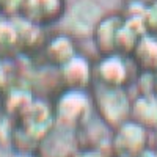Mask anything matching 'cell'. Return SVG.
Segmentation results:
<instances>
[{
  "mask_svg": "<svg viewBox=\"0 0 157 157\" xmlns=\"http://www.w3.org/2000/svg\"><path fill=\"white\" fill-rule=\"evenodd\" d=\"M123 21H124L123 13L118 11H110L102 16V19L99 21L93 32V36H91L99 55L116 52V39L123 25Z\"/></svg>",
  "mask_w": 157,
  "mask_h": 157,
  "instance_id": "cell-9",
  "label": "cell"
},
{
  "mask_svg": "<svg viewBox=\"0 0 157 157\" xmlns=\"http://www.w3.org/2000/svg\"><path fill=\"white\" fill-rule=\"evenodd\" d=\"M90 91L93 98L94 115L105 127L113 130L130 120L132 96L129 93V88H115L94 83Z\"/></svg>",
  "mask_w": 157,
  "mask_h": 157,
  "instance_id": "cell-2",
  "label": "cell"
},
{
  "mask_svg": "<svg viewBox=\"0 0 157 157\" xmlns=\"http://www.w3.org/2000/svg\"><path fill=\"white\" fill-rule=\"evenodd\" d=\"M71 157H110V154L96 146H80Z\"/></svg>",
  "mask_w": 157,
  "mask_h": 157,
  "instance_id": "cell-15",
  "label": "cell"
},
{
  "mask_svg": "<svg viewBox=\"0 0 157 157\" xmlns=\"http://www.w3.org/2000/svg\"><path fill=\"white\" fill-rule=\"evenodd\" d=\"M78 52L77 47V39L72 38L66 32H57L54 35H49L44 41V46L39 54L43 58L54 68H60L69 58H72Z\"/></svg>",
  "mask_w": 157,
  "mask_h": 157,
  "instance_id": "cell-8",
  "label": "cell"
},
{
  "mask_svg": "<svg viewBox=\"0 0 157 157\" xmlns=\"http://www.w3.org/2000/svg\"><path fill=\"white\" fill-rule=\"evenodd\" d=\"M130 58L140 72L154 74L157 71V35L149 32L141 35L130 52Z\"/></svg>",
  "mask_w": 157,
  "mask_h": 157,
  "instance_id": "cell-10",
  "label": "cell"
},
{
  "mask_svg": "<svg viewBox=\"0 0 157 157\" xmlns=\"http://www.w3.org/2000/svg\"><path fill=\"white\" fill-rule=\"evenodd\" d=\"M140 71L130 55L121 52L99 55L94 61V83L115 88H129L135 85Z\"/></svg>",
  "mask_w": 157,
  "mask_h": 157,
  "instance_id": "cell-3",
  "label": "cell"
},
{
  "mask_svg": "<svg viewBox=\"0 0 157 157\" xmlns=\"http://www.w3.org/2000/svg\"><path fill=\"white\" fill-rule=\"evenodd\" d=\"M145 24L146 30L152 35H157V0H151L146 5L145 11Z\"/></svg>",
  "mask_w": 157,
  "mask_h": 157,
  "instance_id": "cell-14",
  "label": "cell"
},
{
  "mask_svg": "<svg viewBox=\"0 0 157 157\" xmlns=\"http://www.w3.org/2000/svg\"><path fill=\"white\" fill-rule=\"evenodd\" d=\"M110 157H115V155H110Z\"/></svg>",
  "mask_w": 157,
  "mask_h": 157,
  "instance_id": "cell-20",
  "label": "cell"
},
{
  "mask_svg": "<svg viewBox=\"0 0 157 157\" xmlns=\"http://www.w3.org/2000/svg\"><path fill=\"white\" fill-rule=\"evenodd\" d=\"M151 132L134 120H127L112 130L109 140L110 155L115 157H137L149 148Z\"/></svg>",
  "mask_w": 157,
  "mask_h": 157,
  "instance_id": "cell-5",
  "label": "cell"
},
{
  "mask_svg": "<svg viewBox=\"0 0 157 157\" xmlns=\"http://www.w3.org/2000/svg\"><path fill=\"white\" fill-rule=\"evenodd\" d=\"M137 157H157V151H155V148H148V149H145L140 155H137Z\"/></svg>",
  "mask_w": 157,
  "mask_h": 157,
  "instance_id": "cell-16",
  "label": "cell"
},
{
  "mask_svg": "<svg viewBox=\"0 0 157 157\" xmlns=\"http://www.w3.org/2000/svg\"><path fill=\"white\" fill-rule=\"evenodd\" d=\"M130 120L137 121L149 132H157V98L152 93H138L132 98Z\"/></svg>",
  "mask_w": 157,
  "mask_h": 157,
  "instance_id": "cell-11",
  "label": "cell"
},
{
  "mask_svg": "<svg viewBox=\"0 0 157 157\" xmlns=\"http://www.w3.org/2000/svg\"><path fill=\"white\" fill-rule=\"evenodd\" d=\"M50 105L55 126L77 134L91 123L94 115L90 90L61 88Z\"/></svg>",
  "mask_w": 157,
  "mask_h": 157,
  "instance_id": "cell-1",
  "label": "cell"
},
{
  "mask_svg": "<svg viewBox=\"0 0 157 157\" xmlns=\"http://www.w3.org/2000/svg\"><path fill=\"white\" fill-rule=\"evenodd\" d=\"M152 94L157 98V71L152 74Z\"/></svg>",
  "mask_w": 157,
  "mask_h": 157,
  "instance_id": "cell-17",
  "label": "cell"
},
{
  "mask_svg": "<svg viewBox=\"0 0 157 157\" xmlns=\"http://www.w3.org/2000/svg\"><path fill=\"white\" fill-rule=\"evenodd\" d=\"M17 157H38L35 152H22V154H17Z\"/></svg>",
  "mask_w": 157,
  "mask_h": 157,
  "instance_id": "cell-18",
  "label": "cell"
},
{
  "mask_svg": "<svg viewBox=\"0 0 157 157\" xmlns=\"http://www.w3.org/2000/svg\"><path fill=\"white\" fill-rule=\"evenodd\" d=\"M66 6V0H25L21 17L41 27H50L61 21Z\"/></svg>",
  "mask_w": 157,
  "mask_h": 157,
  "instance_id": "cell-7",
  "label": "cell"
},
{
  "mask_svg": "<svg viewBox=\"0 0 157 157\" xmlns=\"http://www.w3.org/2000/svg\"><path fill=\"white\" fill-rule=\"evenodd\" d=\"M14 134H16V118L0 113V146L13 149Z\"/></svg>",
  "mask_w": 157,
  "mask_h": 157,
  "instance_id": "cell-12",
  "label": "cell"
},
{
  "mask_svg": "<svg viewBox=\"0 0 157 157\" xmlns=\"http://www.w3.org/2000/svg\"><path fill=\"white\" fill-rule=\"evenodd\" d=\"M25 0H0V17L14 19L21 17Z\"/></svg>",
  "mask_w": 157,
  "mask_h": 157,
  "instance_id": "cell-13",
  "label": "cell"
},
{
  "mask_svg": "<svg viewBox=\"0 0 157 157\" xmlns=\"http://www.w3.org/2000/svg\"><path fill=\"white\" fill-rule=\"evenodd\" d=\"M57 69L63 88L91 90L94 85V61L80 50Z\"/></svg>",
  "mask_w": 157,
  "mask_h": 157,
  "instance_id": "cell-6",
  "label": "cell"
},
{
  "mask_svg": "<svg viewBox=\"0 0 157 157\" xmlns=\"http://www.w3.org/2000/svg\"><path fill=\"white\" fill-rule=\"evenodd\" d=\"M105 13L107 11L98 0H74L66 6L60 21L63 24V32L69 33L75 39L91 38Z\"/></svg>",
  "mask_w": 157,
  "mask_h": 157,
  "instance_id": "cell-4",
  "label": "cell"
},
{
  "mask_svg": "<svg viewBox=\"0 0 157 157\" xmlns=\"http://www.w3.org/2000/svg\"><path fill=\"white\" fill-rule=\"evenodd\" d=\"M155 151H157V146H155Z\"/></svg>",
  "mask_w": 157,
  "mask_h": 157,
  "instance_id": "cell-19",
  "label": "cell"
}]
</instances>
